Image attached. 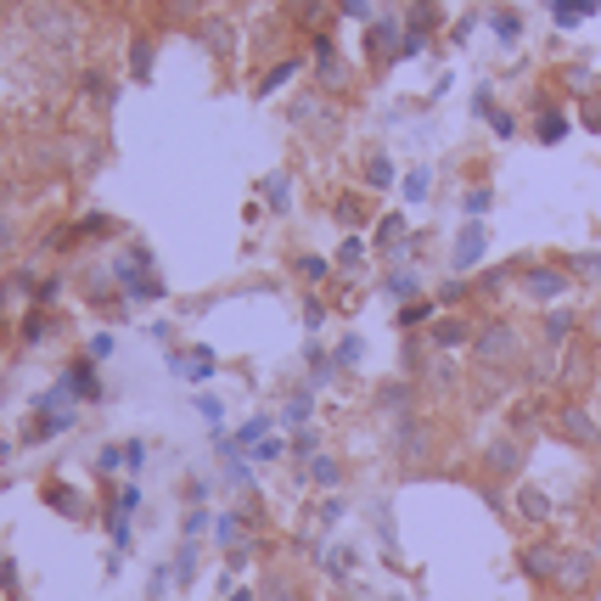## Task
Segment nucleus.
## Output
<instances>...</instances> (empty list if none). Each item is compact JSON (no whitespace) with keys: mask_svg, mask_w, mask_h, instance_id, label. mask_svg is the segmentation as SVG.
<instances>
[{"mask_svg":"<svg viewBox=\"0 0 601 601\" xmlns=\"http://www.w3.org/2000/svg\"><path fill=\"white\" fill-rule=\"evenodd\" d=\"M472 355L494 371V366H517L523 360V332L512 326V321H489V326H478L472 332Z\"/></svg>","mask_w":601,"mask_h":601,"instance_id":"1","label":"nucleus"},{"mask_svg":"<svg viewBox=\"0 0 601 601\" xmlns=\"http://www.w3.org/2000/svg\"><path fill=\"white\" fill-rule=\"evenodd\" d=\"M29 29L45 45H57V52H68V45L79 40V18L68 7H57V0H34V7H29Z\"/></svg>","mask_w":601,"mask_h":601,"instance_id":"2","label":"nucleus"},{"mask_svg":"<svg viewBox=\"0 0 601 601\" xmlns=\"http://www.w3.org/2000/svg\"><path fill=\"white\" fill-rule=\"evenodd\" d=\"M393 456L405 461V467H427V456H433V427L405 411V416L393 422Z\"/></svg>","mask_w":601,"mask_h":601,"instance_id":"3","label":"nucleus"},{"mask_svg":"<svg viewBox=\"0 0 601 601\" xmlns=\"http://www.w3.org/2000/svg\"><path fill=\"white\" fill-rule=\"evenodd\" d=\"M523 456H528V444H523L517 433H500V438H489V444H483L478 467H483L489 478L507 483V478H517V472H523Z\"/></svg>","mask_w":601,"mask_h":601,"instance_id":"4","label":"nucleus"},{"mask_svg":"<svg viewBox=\"0 0 601 601\" xmlns=\"http://www.w3.org/2000/svg\"><path fill=\"white\" fill-rule=\"evenodd\" d=\"M596 574H601V557H596V550H563L557 590H563V596H585V590H596Z\"/></svg>","mask_w":601,"mask_h":601,"instance_id":"5","label":"nucleus"},{"mask_svg":"<svg viewBox=\"0 0 601 601\" xmlns=\"http://www.w3.org/2000/svg\"><path fill=\"white\" fill-rule=\"evenodd\" d=\"M517 568H523L534 585H557L563 545H557V539H528V545H523V557H517Z\"/></svg>","mask_w":601,"mask_h":601,"instance_id":"6","label":"nucleus"},{"mask_svg":"<svg viewBox=\"0 0 601 601\" xmlns=\"http://www.w3.org/2000/svg\"><path fill=\"white\" fill-rule=\"evenodd\" d=\"M399 45H405V29H399V18H371V23H366V63H371V68H388Z\"/></svg>","mask_w":601,"mask_h":601,"instance_id":"7","label":"nucleus"},{"mask_svg":"<svg viewBox=\"0 0 601 601\" xmlns=\"http://www.w3.org/2000/svg\"><path fill=\"white\" fill-rule=\"evenodd\" d=\"M63 399H68V393H63V388H52V393H45L40 405H34V422H29V433H23L29 444H40V438H57V433L74 422V416L63 411Z\"/></svg>","mask_w":601,"mask_h":601,"instance_id":"8","label":"nucleus"},{"mask_svg":"<svg viewBox=\"0 0 601 601\" xmlns=\"http://www.w3.org/2000/svg\"><path fill=\"white\" fill-rule=\"evenodd\" d=\"M568 287H574V281H568V270H557V265H528V270H523V292L534 298V304H557Z\"/></svg>","mask_w":601,"mask_h":601,"instance_id":"9","label":"nucleus"},{"mask_svg":"<svg viewBox=\"0 0 601 601\" xmlns=\"http://www.w3.org/2000/svg\"><path fill=\"white\" fill-rule=\"evenodd\" d=\"M557 433H563L568 444H579V449H596V444H601V427L590 422V411H585V405H563Z\"/></svg>","mask_w":601,"mask_h":601,"instance_id":"10","label":"nucleus"},{"mask_svg":"<svg viewBox=\"0 0 601 601\" xmlns=\"http://www.w3.org/2000/svg\"><path fill=\"white\" fill-rule=\"evenodd\" d=\"M472 332H478V326H467L461 315H438V321L427 326V343H433V348H472Z\"/></svg>","mask_w":601,"mask_h":601,"instance_id":"11","label":"nucleus"},{"mask_svg":"<svg viewBox=\"0 0 601 601\" xmlns=\"http://www.w3.org/2000/svg\"><path fill=\"white\" fill-rule=\"evenodd\" d=\"M315 79H321L326 90H348V68L337 63V52H332L326 34H315Z\"/></svg>","mask_w":601,"mask_h":601,"instance_id":"12","label":"nucleus"},{"mask_svg":"<svg viewBox=\"0 0 601 601\" xmlns=\"http://www.w3.org/2000/svg\"><path fill=\"white\" fill-rule=\"evenodd\" d=\"M197 40H203L209 57H231L236 52V29L225 18H203V23H197Z\"/></svg>","mask_w":601,"mask_h":601,"instance_id":"13","label":"nucleus"},{"mask_svg":"<svg viewBox=\"0 0 601 601\" xmlns=\"http://www.w3.org/2000/svg\"><path fill=\"white\" fill-rule=\"evenodd\" d=\"M483 242H489V236H483V225H478V220H467V225H461V236H456V254H449V265H456V270H472V265L483 259Z\"/></svg>","mask_w":601,"mask_h":601,"instance_id":"14","label":"nucleus"},{"mask_svg":"<svg viewBox=\"0 0 601 601\" xmlns=\"http://www.w3.org/2000/svg\"><path fill=\"white\" fill-rule=\"evenodd\" d=\"M287 12H292V23H298V29H315V34H321V29L332 23V12H337V7H332V0H287Z\"/></svg>","mask_w":601,"mask_h":601,"instance_id":"15","label":"nucleus"},{"mask_svg":"<svg viewBox=\"0 0 601 601\" xmlns=\"http://www.w3.org/2000/svg\"><path fill=\"white\" fill-rule=\"evenodd\" d=\"M259 601H310V590L298 585L292 574H265V585H259Z\"/></svg>","mask_w":601,"mask_h":601,"instance_id":"16","label":"nucleus"},{"mask_svg":"<svg viewBox=\"0 0 601 601\" xmlns=\"http://www.w3.org/2000/svg\"><path fill=\"white\" fill-rule=\"evenodd\" d=\"M63 393H68V399H96V393H102V382H96V366H90V360L68 366V377H63Z\"/></svg>","mask_w":601,"mask_h":601,"instance_id":"17","label":"nucleus"},{"mask_svg":"<svg viewBox=\"0 0 601 601\" xmlns=\"http://www.w3.org/2000/svg\"><path fill=\"white\" fill-rule=\"evenodd\" d=\"M517 517H523V523H545V517H550V494L534 489V483H523V489H517Z\"/></svg>","mask_w":601,"mask_h":601,"instance_id":"18","label":"nucleus"},{"mask_svg":"<svg viewBox=\"0 0 601 601\" xmlns=\"http://www.w3.org/2000/svg\"><path fill=\"white\" fill-rule=\"evenodd\" d=\"M596 7H601V0H550V12H557V23H563V29L585 23V18H590Z\"/></svg>","mask_w":601,"mask_h":601,"instance_id":"19","label":"nucleus"},{"mask_svg":"<svg viewBox=\"0 0 601 601\" xmlns=\"http://www.w3.org/2000/svg\"><path fill=\"white\" fill-rule=\"evenodd\" d=\"M332 214H337V220H343L348 231H360V225L371 220V209L360 203V197H355V191H348V197H337V209H332Z\"/></svg>","mask_w":601,"mask_h":601,"instance_id":"20","label":"nucleus"},{"mask_svg":"<svg viewBox=\"0 0 601 601\" xmlns=\"http://www.w3.org/2000/svg\"><path fill=\"white\" fill-rule=\"evenodd\" d=\"M388 292L399 298V304H416V298H422V281H416V270H393V276H388Z\"/></svg>","mask_w":601,"mask_h":601,"instance_id":"21","label":"nucleus"},{"mask_svg":"<svg viewBox=\"0 0 601 601\" xmlns=\"http://www.w3.org/2000/svg\"><path fill=\"white\" fill-rule=\"evenodd\" d=\"M45 500H52V507H63V517H85V512H90L68 483H52V489H45Z\"/></svg>","mask_w":601,"mask_h":601,"instance_id":"22","label":"nucleus"},{"mask_svg":"<svg viewBox=\"0 0 601 601\" xmlns=\"http://www.w3.org/2000/svg\"><path fill=\"white\" fill-rule=\"evenodd\" d=\"M568 337H574V315H568V310H550V315H545V343L563 348Z\"/></svg>","mask_w":601,"mask_h":601,"instance_id":"23","label":"nucleus"},{"mask_svg":"<svg viewBox=\"0 0 601 601\" xmlns=\"http://www.w3.org/2000/svg\"><path fill=\"white\" fill-rule=\"evenodd\" d=\"M130 74L135 79H153V40H135L130 45Z\"/></svg>","mask_w":601,"mask_h":601,"instance_id":"24","label":"nucleus"},{"mask_svg":"<svg viewBox=\"0 0 601 601\" xmlns=\"http://www.w3.org/2000/svg\"><path fill=\"white\" fill-rule=\"evenodd\" d=\"M399 242H405V220H399V214H388V220L377 225V247H388V254H399Z\"/></svg>","mask_w":601,"mask_h":601,"instance_id":"25","label":"nucleus"},{"mask_svg":"<svg viewBox=\"0 0 601 601\" xmlns=\"http://www.w3.org/2000/svg\"><path fill=\"white\" fill-rule=\"evenodd\" d=\"M366 186H377V191L393 186V164H388V153H371V158H366Z\"/></svg>","mask_w":601,"mask_h":601,"instance_id":"26","label":"nucleus"},{"mask_svg":"<svg viewBox=\"0 0 601 601\" xmlns=\"http://www.w3.org/2000/svg\"><path fill=\"white\" fill-rule=\"evenodd\" d=\"M310 478H315L321 489H337V483H343V467H337L332 456H315V461H310Z\"/></svg>","mask_w":601,"mask_h":601,"instance_id":"27","label":"nucleus"},{"mask_svg":"<svg viewBox=\"0 0 601 601\" xmlns=\"http://www.w3.org/2000/svg\"><path fill=\"white\" fill-rule=\"evenodd\" d=\"M534 135H539V141H563V135H568V119L545 108V113H539V124H534Z\"/></svg>","mask_w":601,"mask_h":601,"instance_id":"28","label":"nucleus"},{"mask_svg":"<svg viewBox=\"0 0 601 601\" xmlns=\"http://www.w3.org/2000/svg\"><path fill=\"white\" fill-rule=\"evenodd\" d=\"M287 191H292V180H287V175H270V180H265V203H270L276 214H281V209L292 203V197H287Z\"/></svg>","mask_w":601,"mask_h":601,"instance_id":"29","label":"nucleus"},{"mask_svg":"<svg viewBox=\"0 0 601 601\" xmlns=\"http://www.w3.org/2000/svg\"><path fill=\"white\" fill-rule=\"evenodd\" d=\"M292 74H298V57H287V63H276V68H270V74L259 79V96H270V90H281V85H287Z\"/></svg>","mask_w":601,"mask_h":601,"instance_id":"30","label":"nucleus"},{"mask_svg":"<svg viewBox=\"0 0 601 601\" xmlns=\"http://www.w3.org/2000/svg\"><path fill=\"white\" fill-rule=\"evenodd\" d=\"M377 405H382V411H393V405L405 411V405H411V382H388V388L377 393Z\"/></svg>","mask_w":601,"mask_h":601,"instance_id":"31","label":"nucleus"},{"mask_svg":"<svg viewBox=\"0 0 601 601\" xmlns=\"http://www.w3.org/2000/svg\"><path fill=\"white\" fill-rule=\"evenodd\" d=\"M169 18L175 23H203V0H169Z\"/></svg>","mask_w":601,"mask_h":601,"instance_id":"32","label":"nucleus"},{"mask_svg":"<svg viewBox=\"0 0 601 601\" xmlns=\"http://www.w3.org/2000/svg\"><path fill=\"white\" fill-rule=\"evenodd\" d=\"M292 270L304 276V281H321V276H326V259H315V254H298V259H292Z\"/></svg>","mask_w":601,"mask_h":601,"instance_id":"33","label":"nucleus"},{"mask_svg":"<svg viewBox=\"0 0 601 601\" xmlns=\"http://www.w3.org/2000/svg\"><path fill=\"white\" fill-rule=\"evenodd\" d=\"M45 337H52V321H45V315L34 310V315L23 321V343H45Z\"/></svg>","mask_w":601,"mask_h":601,"instance_id":"34","label":"nucleus"},{"mask_svg":"<svg viewBox=\"0 0 601 601\" xmlns=\"http://www.w3.org/2000/svg\"><path fill=\"white\" fill-rule=\"evenodd\" d=\"M427 186H433V175H427V169H411V175H405V197H411V203H422Z\"/></svg>","mask_w":601,"mask_h":601,"instance_id":"35","label":"nucleus"},{"mask_svg":"<svg viewBox=\"0 0 601 601\" xmlns=\"http://www.w3.org/2000/svg\"><path fill=\"white\" fill-rule=\"evenodd\" d=\"M433 315V304H427V298H416V304H405V310H399V326H422Z\"/></svg>","mask_w":601,"mask_h":601,"instance_id":"36","label":"nucleus"},{"mask_svg":"<svg viewBox=\"0 0 601 601\" xmlns=\"http://www.w3.org/2000/svg\"><path fill=\"white\" fill-rule=\"evenodd\" d=\"M191 574H197V545H180V563H175V579H180V585H191Z\"/></svg>","mask_w":601,"mask_h":601,"instance_id":"37","label":"nucleus"},{"mask_svg":"<svg viewBox=\"0 0 601 601\" xmlns=\"http://www.w3.org/2000/svg\"><path fill=\"white\" fill-rule=\"evenodd\" d=\"M489 23H494V34H500V40H517V29H523V23H517V12H494Z\"/></svg>","mask_w":601,"mask_h":601,"instance_id":"38","label":"nucleus"},{"mask_svg":"<svg viewBox=\"0 0 601 601\" xmlns=\"http://www.w3.org/2000/svg\"><path fill=\"white\" fill-rule=\"evenodd\" d=\"M489 203H494V191H489V186H472V191H467V214H472V220H478Z\"/></svg>","mask_w":601,"mask_h":601,"instance_id":"39","label":"nucleus"},{"mask_svg":"<svg viewBox=\"0 0 601 601\" xmlns=\"http://www.w3.org/2000/svg\"><path fill=\"white\" fill-rule=\"evenodd\" d=\"M337 12L355 18V23H371V0H337Z\"/></svg>","mask_w":601,"mask_h":601,"instance_id":"40","label":"nucleus"},{"mask_svg":"<svg viewBox=\"0 0 601 601\" xmlns=\"http://www.w3.org/2000/svg\"><path fill=\"white\" fill-rule=\"evenodd\" d=\"M360 254H366V242H360V236H348V242H343V254H337V265H360Z\"/></svg>","mask_w":601,"mask_h":601,"instance_id":"41","label":"nucleus"},{"mask_svg":"<svg viewBox=\"0 0 601 601\" xmlns=\"http://www.w3.org/2000/svg\"><path fill=\"white\" fill-rule=\"evenodd\" d=\"M270 427V416H254V422H247L242 433H236V444H259V433Z\"/></svg>","mask_w":601,"mask_h":601,"instance_id":"42","label":"nucleus"},{"mask_svg":"<svg viewBox=\"0 0 601 601\" xmlns=\"http://www.w3.org/2000/svg\"><path fill=\"white\" fill-rule=\"evenodd\" d=\"M579 124L601 135V102H585V108H579Z\"/></svg>","mask_w":601,"mask_h":601,"instance_id":"43","label":"nucleus"},{"mask_svg":"<svg viewBox=\"0 0 601 601\" xmlns=\"http://www.w3.org/2000/svg\"><path fill=\"white\" fill-rule=\"evenodd\" d=\"M304 416H310V393H298V399H292V405H287V422L298 427V422H304Z\"/></svg>","mask_w":601,"mask_h":601,"instance_id":"44","label":"nucleus"},{"mask_svg":"<svg viewBox=\"0 0 601 601\" xmlns=\"http://www.w3.org/2000/svg\"><path fill=\"white\" fill-rule=\"evenodd\" d=\"M12 242H18V231H12V220H7V214H0V259L12 254Z\"/></svg>","mask_w":601,"mask_h":601,"instance_id":"45","label":"nucleus"},{"mask_svg":"<svg viewBox=\"0 0 601 601\" xmlns=\"http://www.w3.org/2000/svg\"><path fill=\"white\" fill-rule=\"evenodd\" d=\"M197 411H203L209 422H220V399L214 393H197Z\"/></svg>","mask_w":601,"mask_h":601,"instance_id":"46","label":"nucleus"},{"mask_svg":"<svg viewBox=\"0 0 601 601\" xmlns=\"http://www.w3.org/2000/svg\"><path fill=\"white\" fill-rule=\"evenodd\" d=\"M355 360H360V343H355V337H348V343L337 348V366H355Z\"/></svg>","mask_w":601,"mask_h":601,"instance_id":"47","label":"nucleus"},{"mask_svg":"<svg viewBox=\"0 0 601 601\" xmlns=\"http://www.w3.org/2000/svg\"><path fill=\"white\" fill-rule=\"evenodd\" d=\"M124 461H130V472H135V467L146 461V444H135V438H130V444H124Z\"/></svg>","mask_w":601,"mask_h":601,"instance_id":"48","label":"nucleus"},{"mask_svg":"<svg viewBox=\"0 0 601 601\" xmlns=\"http://www.w3.org/2000/svg\"><path fill=\"white\" fill-rule=\"evenodd\" d=\"M590 550H596V557H601V523H596V539H590Z\"/></svg>","mask_w":601,"mask_h":601,"instance_id":"49","label":"nucleus"},{"mask_svg":"<svg viewBox=\"0 0 601 601\" xmlns=\"http://www.w3.org/2000/svg\"><path fill=\"white\" fill-rule=\"evenodd\" d=\"M596 483H601V467H596Z\"/></svg>","mask_w":601,"mask_h":601,"instance_id":"50","label":"nucleus"}]
</instances>
